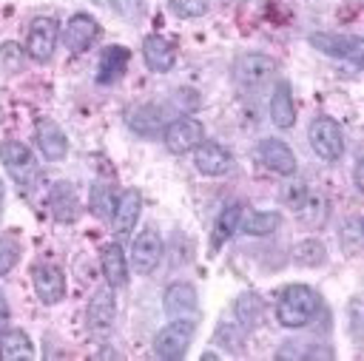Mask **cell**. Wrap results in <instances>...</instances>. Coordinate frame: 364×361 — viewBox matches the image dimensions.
I'll list each match as a JSON object with an SVG mask.
<instances>
[{
  "instance_id": "6da1fadb",
  "label": "cell",
  "mask_w": 364,
  "mask_h": 361,
  "mask_svg": "<svg viewBox=\"0 0 364 361\" xmlns=\"http://www.w3.org/2000/svg\"><path fill=\"white\" fill-rule=\"evenodd\" d=\"M318 293L307 284H290L279 293V301H276V321L282 327H307L316 316H318Z\"/></svg>"
},
{
  "instance_id": "7a4b0ae2",
  "label": "cell",
  "mask_w": 364,
  "mask_h": 361,
  "mask_svg": "<svg viewBox=\"0 0 364 361\" xmlns=\"http://www.w3.org/2000/svg\"><path fill=\"white\" fill-rule=\"evenodd\" d=\"M307 139L324 162H338L344 156V131L333 117H316L307 128Z\"/></svg>"
},
{
  "instance_id": "3957f363",
  "label": "cell",
  "mask_w": 364,
  "mask_h": 361,
  "mask_svg": "<svg viewBox=\"0 0 364 361\" xmlns=\"http://www.w3.org/2000/svg\"><path fill=\"white\" fill-rule=\"evenodd\" d=\"M193 330H196L193 318H173V321H171L168 327H162V330L156 333V338H154L156 355L165 358V361H179V358L188 352L191 341H193Z\"/></svg>"
},
{
  "instance_id": "277c9868",
  "label": "cell",
  "mask_w": 364,
  "mask_h": 361,
  "mask_svg": "<svg viewBox=\"0 0 364 361\" xmlns=\"http://www.w3.org/2000/svg\"><path fill=\"white\" fill-rule=\"evenodd\" d=\"M114 316H117V298H114V287L105 284V287H97L91 301H88V313H85V321H88V333L97 338V341H105L108 333L114 330Z\"/></svg>"
},
{
  "instance_id": "5b68a950",
  "label": "cell",
  "mask_w": 364,
  "mask_h": 361,
  "mask_svg": "<svg viewBox=\"0 0 364 361\" xmlns=\"http://www.w3.org/2000/svg\"><path fill=\"white\" fill-rule=\"evenodd\" d=\"M0 162L6 165V171L11 173V179L20 188H31V182L37 179V162L28 145L17 142V139H6L0 142Z\"/></svg>"
},
{
  "instance_id": "8992f818",
  "label": "cell",
  "mask_w": 364,
  "mask_h": 361,
  "mask_svg": "<svg viewBox=\"0 0 364 361\" xmlns=\"http://www.w3.org/2000/svg\"><path fill=\"white\" fill-rule=\"evenodd\" d=\"M57 37H60V23H57L54 17H34L31 26H28L26 48H23V51H26L34 63H46V60H51V54H54Z\"/></svg>"
},
{
  "instance_id": "52a82bcc",
  "label": "cell",
  "mask_w": 364,
  "mask_h": 361,
  "mask_svg": "<svg viewBox=\"0 0 364 361\" xmlns=\"http://www.w3.org/2000/svg\"><path fill=\"white\" fill-rule=\"evenodd\" d=\"M162 139H165V148L171 153H188L205 139V125L193 117H179V119L165 125Z\"/></svg>"
},
{
  "instance_id": "ba28073f",
  "label": "cell",
  "mask_w": 364,
  "mask_h": 361,
  "mask_svg": "<svg viewBox=\"0 0 364 361\" xmlns=\"http://www.w3.org/2000/svg\"><path fill=\"white\" fill-rule=\"evenodd\" d=\"M159 259H162V239H159V233L154 227L139 230L134 244H131V264H134V270L139 276H148V273H154Z\"/></svg>"
},
{
  "instance_id": "9c48e42d",
  "label": "cell",
  "mask_w": 364,
  "mask_h": 361,
  "mask_svg": "<svg viewBox=\"0 0 364 361\" xmlns=\"http://www.w3.org/2000/svg\"><path fill=\"white\" fill-rule=\"evenodd\" d=\"M273 71H276V60L267 57V54H256V51H253V54H242V57H236V63H233V77H236V82H239V85H247V88L267 82V80L273 77Z\"/></svg>"
},
{
  "instance_id": "30bf717a",
  "label": "cell",
  "mask_w": 364,
  "mask_h": 361,
  "mask_svg": "<svg viewBox=\"0 0 364 361\" xmlns=\"http://www.w3.org/2000/svg\"><path fill=\"white\" fill-rule=\"evenodd\" d=\"M310 43L318 48V51H324V54H330V57H341V60H350V63H361V48H364V43H361V37H355V34H330V31H318V34H310Z\"/></svg>"
},
{
  "instance_id": "8fae6325",
  "label": "cell",
  "mask_w": 364,
  "mask_h": 361,
  "mask_svg": "<svg viewBox=\"0 0 364 361\" xmlns=\"http://www.w3.org/2000/svg\"><path fill=\"white\" fill-rule=\"evenodd\" d=\"M162 310L171 318H193V313L199 310V296L196 287L188 281H173L168 284L165 296H162Z\"/></svg>"
},
{
  "instance_id": "7c38bea8",
  "label": "cell",
  "mask_w": 364,
  "mask_h": 361,
  "mask_svg": "<svg viewBox=\"0 0 364 361\" xmlns=\"http://www.w3.org/2000/svg\"><path fill=\"white\" fill-rule=\"evenodd\" d=\"M100 37V26H97V20L91 17V14H74L68 23H65V28H63V43H65V48L71 51V54H82L85 48H91V43Z\"/></svg>"
},
{
  "instance_id": "4fadbf2b",
  "label": "cell",
  "mask_w": 364,
  "mask_h": 361,
  "mask_svg": "<svg viewBox=\"0 0 364 361\" xmlns=\"http://www.w3.org/2000/svg\"><path fill=\"white\" fill-rule=\"evenodd\" d=\"M142 213V196L136 188H128L119 193V199L114 202V210H111V227L117 236H128L134 227H136V219Z\"/></svg>"
},
{
  "instance_id": "5bb4252c",
  "label": "cell",
  "mask_w": 364,
  "mask_h": 361,
  "mask_svg": "<svg viewBox=\"0 0 364 361\" xmlns=\"http://www.w3.org/2000/svg\"><path fill=\"white\" fill-rule=\"evenodd\" d=\"M34 293L43 304H57L65 298V276L57 264H37L31 273Z\"/></svg>"
},
{
  "instance_id": "9a60e30c",
  "label": "cell",
  "mask_w": 364,
  "mask_h": 361,
  "mask_svg": "<svg viewBox=\"0 0 364 361\" xmlns=\"http://www.w3.org/2000/svg\"><path fill=\"white\" fill-rule=\"evenodd\" d=\"M193 165H196V171L205 173V176H222V173L230 171L233 156H230V151L222 148L219 142H205V139H202V142L193 148Z\"/></svg>"
},
{
  "instance_id": "2e32d148",
  "label": "cell",
  "mask_w": 364,
  "mask_h": 361,
  "mask_svg": "<svg viewBox=\"0 0 364 361\" xmlns=\"http://www.w3.org/2000/svg\"><path fill=\"white\" fill-rule=\"evenodd\" d=\"M256 153H259L262 165L270 168L273 173H282V176H293L296 173V153L290 151L287 142H282V139H262Z\"/></svg>"
},
{
  "instance_id": "e0dca14e",
  "label": "cell",
  "mask_w": 364,
  "mask_h": 361,
  "mask_svg": "<svg viewBox=\"0 0 364 361\" xmlns=\"http://www.w3.org/2000/svg\"><path fill=\"white\" fill-rule=\"evenodd\" d=\"M34 139H37L40 153H43L46 159H51V162H60V159L68 153V139H65L63 128H60L54 119H37Z\"/></svg>"
},
{
  "instance_id": "ac0fdd59",
  "label": "cell",
  "mask_w": 364,
  "mask_h": 361,
  "mask_svg": "<svg viewBox=\"0 0 364 361\" xmlns=\"http://www.w3.org/2000/svg\"><path fill=\"white\" fill-rule=\"evenodd\" d=\"M142 57H145V65L154 71V74H165L173 68L176 63V48L171 40H165L162 34H148L145 43H142Z\"/></svg>"
},
{
  "instance_id": "d6986e66",
  "label": "cell",
  "mask_w": 364,
  "mask_h": 361,
  "mask_svg": "<svg viewBox=\"0 0 364 361\" xmlns=\"http://www.w3.org/2000/svg\"><path fill=\"white\" fill-rule=\"evenodd\" d=\"M270 119L282 131L296 125V102H293V91H290L287 82H279L273 88V97H270Z\"/></svg>"
},
{
  "instance_id": "ffe728a7",
  "label": "cell",
  "mask_w": 364,
  "mask_h": 361,
  "mask_svg": "<svg viewBox=\"0 0 364 361\" xmlns=\"http://www.w3.org/2000/svg\"><path fill=\"white\" fill-rule=\"evenodd\" d=\"M100 262H102V273H105V281L111 287H122L128 281V262H125V253L117 242H108L102 244V253H100Z\"/></svg>"
},
{
  "instance_id": "44dd1931",
  "label": "cell",
  "mask_w": 364,
  "mask_h": 361,
  "mask_svg": "<svg viewBox=\"0 0 364 361\" xmlns=\"http://www.w3.org/2000/svg\"><path fill=\"white\" fill-rule=\"evenodd\" d=\"M128 48L122 45H108L102 54H100V65H97V82L108 85V82H117L128 65Z\"/></svg>"
},
{
  "instance_id": "7402d4cb",
  "label": "cell",
  "mask_w": 364,
  "mask_h": 361,
  "mask_svg": "<svg viewBox=\"0 0 364 361\" xmlns=\"http://www.w3.org/2000/svg\"><path fill=\"white\" fill-rule=\"evenodd\" d=\"M48 210L57 222H74L77 219V193L68 182H57L48 193Z\"/></svg>"
},
{
  "instance_id": "603a6c76",
  "label": "cell",
  "mask_w": 364,
  "mask_h": 361,
  "mask_svg": "<svg viewBox=\"0 0 364 361\" xmlns=\"http://www.w3.org/2000/svg\"><path fill=\"white\" fill-rule=\"evenodd\" d=\"M0 358L17 361V358H34L31 338L23 330H3L0 333Z\"/></svg>"
},
{
  "instance_id": "cb8c5ba5",
  "label": "cell",
  "mask_w": 364,
  "mask_h": 361,
  "mask_svg": "<svg viewBox=\"0 0 364 361\" xmlns=\"http://www.w3.org/2000/svg\"><path fill=\"white\" fill-rule=\"evenodd\" d=\"M125 119H128V125H131L136 134H142V136H154V134H159V128H162V111L154 108V105H139V108L128 111Z\"/></svg>"
},
{
  "instance_id": "d4e9b609",
  "label": "cell",
  "mask_w": 364,
  "mask_h": 361,
  "mask_svg": "<svg viewBox=\"0 0 364 361\" xmlns=\"http://www.w3.org/2000/svg\"><path fill=\"white\" fill-rule=\"evenodd\" d=\"M282 225V213H276V210H253V213H247L245 219H242V230L245 233H250V236H267V233H273L276 227Z\"/></svg>"
},
{
  "instance_id": "484cf974",
  "label": "cell",
  "mask_w": 364,
  "mask_h": 361,
  "mask_svg": "<svg viewBox=\"0 0 364 361\" xmlns=\"http://www.w3.org/2000/svg\"><path fill=\"white\" fill-rule=\"evenodd\" d=\"M242 225V205H228L219 219H216V227H213V247H219L225 239H230Z\"/></svg>"
},
{
  "instance_id": "4316f807",
  "label": "cell",
  "mask_w": 364,
  "mask_h": 361,
  "mask_svg": "<svg viewBox=\"0 0 364 361\" xmlns=\"http://www.w3.org/2000/svg\"><path fill=\"white\" fill-rule=\"evenodd\" d=\"M262 316H264V304L256 293H245V296L236 298V318H239L242 327H247V330L256 327L262 321Z\"/></svg>"
},
{
  "instance_id": "83f0119b",
  "label": "cell",
  "mask_w": 364,
  "mask_h": 361,
  "mask_svg": "<svg viewBox=\"0 0 364 361\" xmlns=\"http://www.w3.org/2000/svg\"><path fill=\"white\" fill-rule=\"evenodd\" d=\"M293 262L301 264V267H318L327 262V250L318 239H304L293 247Z\"/></svg>"
},
{
  "instance_id": "f1b7e54d",
  "label": "cell",
  "mask_w": 364,
  "mask_h": 361,
  "mask_svg": "<svg viewBox=\"0 0 364 361\" xmlns=\"http://www.w3.org/2000/svg\"><path fill=\"white\" fill-rule=\"evenodd\" d=\"M338 242H341V247H344V253H347V256H355V253L361 250L364 230H361V219H358V216H353V219H347V222L341 225Z\"/></svg>"
},
{
  "instance_id": "f546056e",
  "label": "cell",
  "mask_w": 364,
  "mask_h": 361,
  "mask_svg": "<svg viewBox=\"0 0 364 361\" xmlns=\"http://www.w3.org/2000/svg\"><path fill=\"white\" fill-rule=\"evenodd\" d=\"M23 45H17V43H0V68L6 71V74H17L20 68H23Z\"/></svg>"
},
{
  "instance_id": "4dcf8cb0",
  "label": "cell",
  "mask_w": 364,
  "mask_h": 361,
  "mask_svg": "<svg viewBox=\"0 0 364 361\" xmlns=\"http://www.w3.org/2000/svg\"><path fill=\"white\" fill-rule=\"evenodd\" d=\"M168 9L182 20H196L210 9V3L208 0H168Z\"/></svg>"
},
{
  "instance_id": "1f68e13d",
  "label": "cell",
  "mask_w": 364,
  "mask_h": 361,
  "mask_svg": "<svg viewBox=\"0 0 364 361\" xmlns=\"http://www.w3.org/2000/svg\"><path fill=\"white\" fill-rule=\"evenodd\" d=\"M91 210L97 216H108L114 210V190L108 185H94L91 188Z\"/></svg>"
},
{
  "instance_id": "d6a6232c",
  "label": "cell",
  "mask_w": 364,
  "mask_h": 361,
  "mask_svg": "<svg viewBox=\"0 0 364 361\" xmlns=\"http://www.w3.org/2000/svg\"><path fill=\"white\" fill-rule=\"evenodd\" d=\"M20 259V244L11 236H0V276H6Z\"/></svg>"
},
{
  "instance_id": "836d02e7",
  "label": "cell",
  "mask_w": 364,
  "mask_h": 361,
  "mask_svg": "<svg viewBox=\"0 0 364 361\" xmlns=\"http://www.w3.org/2000/svg\"><path fill=\"white\" fill-rule=\"evenodd\" d=\"M296 210L301 213V219L307 222V227H318V222L324 219V199H304Z\"/></svg>"
},
{
  "instance_id": "e575fe53",
  "label": "cell",
  "mask_w": 364,
  "mask_h": 361,
  "mask_svg": "<svg viewBox=\"0 0 364 361\" xmlns=\"http://www.w3.org/2000/svg\"><path fill=\"white\" fill-rule=\"evenodd\" d=\"M284 199H287V205H290V208H299V205L307 199V190H304V185H296V188L290 185V188H287V193H284Z\"/></svg>"
},
{
  "instance_id": "d590c367",
  "label": "cell",
  "mask_w": 364,
  "mask_h": 361,
  "mask_svg": "<svg viewBox=\"0 0 364 361\" xmlns=\"http://www.w3.org/2000/svg\"><path fill=\"white\" fill-rule=\"evenodd\" d=\"M9 318H11V310H9V301H6V296L0 293V333L9 327Z\"/></svg>"
},
{
  "instance_id": "8d00e7d4",
  "label": "cell",
  "mask_w": 364,
  "mask_h": 361,
  "mask_svg": "<svg viewBox=\"0 0 364 361\" xmlns=\"http://www.w3.org/2000/svg\"><path fill=\"white\" fill-rule=\"evenodd\" d=\"M355 188L361 190L364 185H361V159H358V165H355Z\"/></svg>"
},
{
  "instance_id": "74e56055",
  "label": "cell",
  "mask_w": 364,
  "mask_h": 361,
  "mask_svg": "<svg viewBox=\"0 0 364 361\" xmlns=\"http://www.w3.org/2000/svg\"><path fill=\"white\" fill-rule=\"evenodd\" d=\"M0 210H3V182H0Z\"/></svg>"
}]
</instances>
